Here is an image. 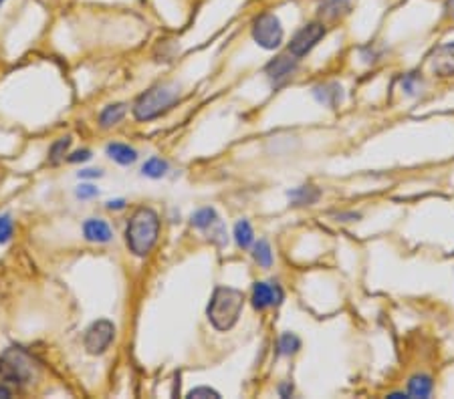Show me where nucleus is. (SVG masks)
I'll return each instance as SVG.
<instances>
[{"label":"nucleus","mask_w":454,"mask_h":399,"mask_svg":"<svg viewBox=\"0 0 454 399\" xmlns=\"http://www.w3.org/2000/svg\"><path fill=\"white\" fill-rule=\"evenodd\" d=\"M160 216L152 208H138L125 226V242L135 256H148L158 242Z\"/></svg>","instance_id":"f257e3e1"},{"label":"nucleus","mask_w":454,"mask_h":399,"mask_svg":"<svg viewBox=\"0 0 454 399\" xmlns=\"http://www.w3.org/2000/svg\"><path fill=\"white\" fill-rule=\"evenodd\" d=\"M244 309V294L232 286H216L206 309L208 321L216 331H230L239 323Z\"/></svg>","instance_id":"f03ea898"},{"label":"nucleus","mask_w":454,"mask_h":399,"mask_svg":"<svg viewBox=\"0 0 454 399\" xmlns=\"http://www.w3.org/2000/svg\"><path fill=\"white\" fill-rule=\"evenodd\" d=\"M41 373L36 359L23 347H9L0 355V379L9 385L26 388L33 385Z\"/></svg>","instance_id":"7ed1b4c3"},{"label":"nucleus","mask_w":454,"mask_h":399,"mask_svg":"<svg viewBox=\"0 0 454 399\" xmlns=\"http://www.w3.org/2000/svg\"><path fill=\"white\" fill-rule=\"evenodd\" d=\"M178 89L172 85H155L142 93L133 103V118L138 121H152L164 115L178 101Z\"/></svg>","instance_id":"20e7f679"},{"label":"nucleus","mask_w":454,"mask_h":399,"mask_svg":"<svg viewBox=\"0 0 454 399\" xmlns=\"http://www.w3.org/2000/svg\"><path fill=\"white\" fill-rule=\"evenodd\" d=\"M285 31L281 26V21L275 14L267 12L254 19L252 23V38L259 47L267 48V51H275L281 43H283Z\"/></svg>","instance_id":"39448f33"},{"label":"nucleus","mask_w":454,"mask_h":399,"mask_svg":"<svg viewBox=\"0 0 454 399\" xmlns=\"http://www.w3.org/2000/svg\"><path fill=\"white\" fill-rule=\"evenodd\" d=\"M113 337H115V325L108 318H99L85 331V351L89 355H103L113 343Z\"/></svg>","instance_id":"423d86ee"},{"label":"nucleus","mask_w":454,"mask_h":399,"mask_svg":"<svg viewBox=\"0 0 454 399\" xmlns=\"http://www.w3.org/2000/svg\"><path fill=\"white\" fill-rule=\"evenodd\" d=\"M323 36H325V26L321 23H311L307 26H303L289 43V55H293L297 59L305 57L309 51L315 48V45L321 41Z\"/></svg>","instance_id":"0eeeda50"},{"label":"nucleus","mask_w":454,"mask_h":399,"mask_svg":"<svg viewBox=\"0 0 454 399\" xmlns=\"http://www.w3.org/2000/svg\"><path fill=\"white\" fill-rule=\"evenodd\" d=\"M283 301H285V293H283L281 284H277V282H254L252 284L251 303L257 311L283 305Z\"/></svg>","instance_id":"6e6552de"},{"label":"nucleus","mask_w":454,"mask_h":399,"mask_svg":"<svg viewBox=\"0 0 454 399\" xmlns=\"http://www.w3.org/2000/svg\"><path fill=\"white\" fill-rule=\"evenodd\" d=\"M297 67H299L297 57L281 55V57H277V59H273L267 65V77L271 79L273 87H279V85H283L287 79H291L295 75Z\"/></svg>","instance_id":"1a4fd4ad"},{"label":"nucleus","mask_w":454,"mask_h":399,"mask_svg":"<svg viewBox=\"0 0 454 399\" xmlns=\"http://www.w3.org/2000/svg\"><path fill=\"white\" fill-rule=\"evenodd\" d=\"M432 71L438 77H453L454 75V43H446L434 48L430 57Z\"/></svg>","instance_id":"9d476101"},{"label":"nucleus","mask_w":454,"mask_h":399,"mask_svg":"<svg viewBox=\"0 0 454 399\" xmlns=\"http://www.w3.org/2000/svg\"><path fill=\"white\" fill-rule=\"evenodd\" d=\"M83 236L87 242L108 244L109 240L113 238V232L103 218H87L83 222Z\"/></svg>","instance_id":"9b49d317"},{"label":"nucleus","mask_w":454,"mask_h":399,"mask_svg":"<svg viewBox=\"0 0 454 399\" xmlns=\"http://www.w3.org/2000/svg\"><path fill=\"white\" fill-rule=\"evenodd\" d=\"M313 97H315L321 105L337 107L341 103V99H344V89H341V85H337V83H323V85L313 87Z\"/></svg>","instance_id":"f8f14e48"},{"label":"nucleus","mask_w":454,"mask_h":399,"mask_svg":"<svg viewBox=\"0 0 454 399\" xmlns=\"http://www.w3.org/2000/svg\"><path fill=\"white\" fill-rule=\"evenodd\" d=\"M105 153H108L109 160H113L115 164L120 165H132L138 162V152L133 147H130L128 143H120V141L108 143Z\"/></svg>","instance_id":"ddd939ff"},{"label":"nucleus","mask_w":454,"mask_h":399,"mask_svg":"<svg viewBox=\"0 0 454 399\" xmlns=\"http://www.w3.org/2000/svg\"><path fill=\"white\" fill-rule=\"evenodd\" d=\"M287 198L293 206H311V204H315L317 200L321 198V190L311 186V184H305V186H299V188L289 190Z\"/></svg>","instance_id":"4468645a"},{"label":"nucleus","mask_w":454,"mask_h":399,"mask_svg":"<svg viewBox=\"0 0 454 399\" xmlns=\"http://www.w3.org/2000/svg\"><path fill=\"white\" fill-rule=\"evenodd\" d=\"M349 2L351 0H321L319 2V14L323 19L335 21L349 11Z\"/></svg>","instance_id":"2eb2a0df"},{"label":"nucleus","mask_w":454,"mask_h":399,"mask_svg":"<svg viewBox=\"0 0 454 399\" xmlns=\"http://www.w3.org/2000/svg\"><path fill=\"white\" fill-rule=\"evenodd\" d=\"M125 113H128V105L125 103H115V105H108L101 113H99V123H101V128H113V125H118L121 119L125 118Z\"/></svg>","instance_id":"dca6fc26"},{"label":"nucleus","mask_w":454,"mask_h":399,"mask_svg":"<svg viewBox=\"0 0 454 399\" xmlns=\"http://www.w3.org/2000/svg\"><path fill=\"white\" fill-rule=\"evenodd\" d=\"M434 383L428 375H414L408 381V395L410 398H430Z\"/></svg>","instance_id":"f3484780"},{"label":"nucleus","mask_w":454,"mask_h":399,"mask_svg":"<svg viewBox=\"0 0 454 399\" xmlns=\"http://www.w3.org/2000/svg\"><path fill=\"white\" fill-rule=\"evenodd\" d=\"M220 220H218V214H216L215 208H200V210H196L190 216V224L198 230H208V228H212Z\"/></svg>","instance_id":"a211bd4d"},{"label":"nucleus","mask_w":454,"mask_h":399,"mask_svg":"<svg viewBox=\"0 0 454 399\" xmlns=\"http://www.w3.org/2000/svg\"><path fill=\"white\" fill-rule=\"evenodd\" d=\"M252 259L259 266L263 269H271L273 264V250H271V244L267 240H259V242H252Z\"/></svg>","instance_id":"6ab92c4d"},{"label":"nucleus","mask_w":454,"mask_h":399,"mask_svg":"<svg viewBox=\"0 0 454 399\" xmlns=\"http://www.w3.org/2000/svg\"><path fill=\"white\" fill-rule=\"evenodd\" d=\"M301 349V339L295 335V333H283L279 337V343H277V353L281 357H289V355H295V353Z\"/></svg>","instance_id":"aec40b11"},{"label":"nucleus","mask_w":454,"mask_h":399,"mask_svg":"<svg viewBox=\"0 0 454 399\" xmlns=\"http://www.w3.org/2000/svg\"><path fill=\"white\" fill-rule=\"evenodd\" d=\"M167 170H170V165H167L166 160H162V157H150L144 165H142V174L145 177H152V180H160V177H164L167 174Z\"/></svg>","instance_id":"412c9836"},{"label":"nucleus","mask_w":454,"mask_h":399,"mask_svg":"<svg viewBox=\"0 0 454 399\" xmlns=\"http://www.w3.org/2000/svg\"><path fill=\"white\" fill-rule=\"evenodd\" d=\"M234 240L240 248H251L254 242V232L249 220H239L234 224Z\"/></svg>","instance_id":"4be33fe9"},{"label":"nucleus","mask_w":454,"mask_h":399,"mask_svg":"<svg viewBox=\"0 0 454 399\" xmlns=\"http://www.w3.org/2000/svg\"><path fill=\"white\" fill-rule=\"evenodd\" d=\"M69 147H71V138H61V140L55 141V143L48 147V164H61V162L65 160L67 152H69Z\"/></svg>","instance_id":"5701e85b"},{"label":"nucleus","mask_w":454,"mask_h":399,"mask_svg":"<svg viewBox=\"0 0 454 399\" xmlns=\"http://www.w3.org/2000/svg\"><path fill=\"white\" fill-rule=\"evenodd\" d=\"M12 234H14V220L9 214H0V244L11 242Z\"/></svg>","instance_id":"b1692460"},{"label":"nucleus","mask_w":454,"mask_h":399,"mask_svg":"<svg viewBox=\"0 0 454 399\" xmlns=\"http://www.w3.org/2000/svg\"><path fill=\"white\" fill-rule=\"evenodd\" d=\"M420 85H422V81H420V77L416 73H408V75H404V79H402V89H404L408 95L418 93Z\"/></svg>","instance_id":"393cba45"},{"label":"nucleus","mask_w":454,"mask_h":399,"mask_svg":"<svg viewBox=\"0 0 454 399\" xmlns=\"http://www.w3.org/2000/svg\"><path fill=\"white\" fill-rule=\"evenodd\" d=\"M186 398H190V399L215 398V399H218L220 398V393H218V391L212 388H194V389H190L188 393H186Z\"/></svg>","instance_id":"a878e982"},{"label":"nucleus","mask_w":454,"mask_h":399,"mask_svg":"<svg viewBox=\"0 0 454 399\" xmlns=\"http://www.w3.org/2000/svg\"><path fill=\"white\" fill-rule=\"evenodd\" d=\"M77 198H81V200H89V198H96L97 194H99V190L96 188V186H91V184H81L79 188H77Z\"/></svg>","instance_id":"bb28decb"},{"label":"nucleus","mask_w":454,"mask_h":399,"mask_svg":"<svg viewBox=\"0 0 454 399\" xmlns=\"http://www.w3.org/2000/svg\"><path fill=\"white\" fill-rule=\"evenodd\" d=\"M67 160H69L71 164H79V162L83 164V162H89V160H91V152H89V150H79V152L71 153Z\"/></svg>","instance_id":"cd10ccee"},{"label":"nucleus","mask_w":454,"mask_h":399,"mask_svg":"<svg viewBox=\"0 0 454 399\" xmlns=\"http://www.w3.org/2000/svg\"><path fill=\"white\" fill-rule=\"evenodd\" d=\"M101 176H103L101 170H81V172H79V177H81V180H93V177Z\"/></svg>","instance_id":"c85d7f7f"},{"label":"nucleus","mask_w":454,"mask_h":399,"mask_svg":"<svg viewBox=\"0 0 454 399\" xmlns=\"http://www.w3.org/2000/svg\"><path fill=\"white\" fill-rule=\"evenodd\" d=\"M335 218L337 220H341V222H351V220H359V214H356V212H349V214H335Z\"/></svg>","instance_id":"c756f323"},{"label":"nucleus","mask_w":454,"mask_h":399,"mask_svg":"<svg viewBox=\"0 0 454 399\" xmlns=\"http://www.w3.org/2000/svg\"><path fill=\"white\" fill-rule=\"evenodd\" d=\"M279 395L281 398H291L293 395V385L291 383H281L279 385Z\"/></svg>","instance_id":"7c9ffc66"},{"label":"nucleus","mask_w":454,"mask_h":399,"mask_svg":"<svg viewBox=\"0 0 454 399\" xmlns=\"http://www.w3.org/2000/svg\"><path fill=\"white\" fill-rule=\"evenodd\" d=\"M108 208L109 210H123L125 208V200H109Z\"/></svg>","instance_id":"2f4dec72"},{"label":"nucleus","mask_w":454,"mask_h":399,"mask_svg":"<svg viewBox=\"0 0 454 399\" xmlns=\"http://www.w3.org/2000/svg\"><path fill=\"white\" fill-rule=\"evenodd\" d=\"M12 395V389L6 381H0V399H9Z\"/></svg>","instance_id":"473e14b6"},{"label":"nucleus","mask_w":454,"mask_h":399,"mask_svg":"<svg viewBox=\"0 0 454 399\" xmlns=\"http://www.w3.org/2000/svg\"><path fill=\"white\" fill-rule=\"evenodd\" d=\"M388 398H390V399H402V398L408 399V398H410V395H408V393H390Z\"/></svg>","instance_id":"72a5a7b5"},{"label":"nucleus","mask_w":454,"mask_h":399,"mask_svg":"<svg viewBox=\"0 0 454 399\" xmlns=\"http://www.w3.org/2000/svg\"><path fill=\"white\" fill-rule=\"evenodd\" d=\"M446 11H448V14H453L454 16V0H448V2H446Z\"/></svg>","instance_id":"f704fd0d"},{"label":"nucleus","mask_w":454,"mask_h":399,"mask_svg":"<svg viewBox=\"0 0 454 399\" xmlns=\"http://www.w3.org/2000/svg\"><path fill=\"white\" fill-rule=\"evenodd\" d=\"M4 2H6V0H0V6H2V4H4Z\"/></svg>","instance_id":"c9c22d12"}]
</instances>
